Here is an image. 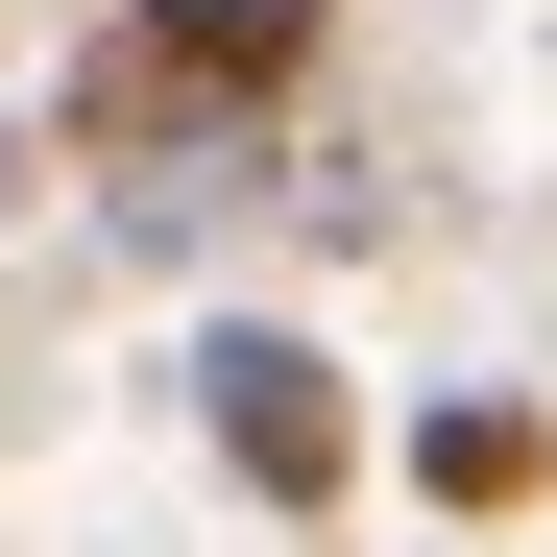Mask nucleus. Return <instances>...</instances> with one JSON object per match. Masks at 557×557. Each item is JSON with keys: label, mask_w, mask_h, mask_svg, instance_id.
Returning a JSON list of instances; mask_svg holds the SVG:
<instances>
[{"label": "nucleus", "mask_w": 557, "mask_h": 557, "mask_svg": "<svg viewBox=\"0 0 557 557\" xmlns=\"http://www.w3.org/2000/svg\"><path fill=\"white\" fill-rule=\"evenodd\" d=\"M195 436H219V485H243L267 533H315V509L363 485V412H339V363H315L292 315H219V339H195Z\"/></svg>", "instance_id": "2"}, {"label": "nucleus", "mask_w": 557, "mask_h": 557, "mask_svg": "<svg viewBox=\"0 0 557 557\" xmlns=\"http://www.w3.org/2000/svg\"><path fill=\"white\" fill-rule=\"evenodd\" d=\"M292 73H315V0H122V49L73 73V146H122V170H195V122L243 146Z\"/></svg>", "instance_id": "1"}, {"label": "nucleus", "mask_w": 557, "mask_h": 557, "mask_svg": "<svg viewBox=\"0 0 557 557\" xmlns=\"http://www.w3.org/2000/svg\"><path fill=\"white\" fill-rule=\"evenodd\" d=\"M0 195H25V122H0Z\"/></svg>", "instance_id": "4"}, {"label": "nucleus", "mask_w": 557, "mask_h": 557, "mask_svg": "<svg viewBox=\"0 0 557 557\" xmlns=\"http://www.w3.org/2000/svg\"><path fill=\"white\" fill-rule=\"evenodd\" d=\"M412 485H436V509H533V485H557V412H533V388H436V412H412Z\"/></svg>", "instance_id": "3"}]
</instances>
